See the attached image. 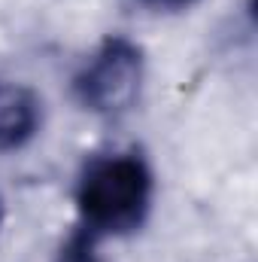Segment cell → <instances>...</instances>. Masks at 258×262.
Instances as JSON below:
<instances>
[{
    "instance_id": "3",
    "label": "cell",
    "mask_w": 258,
    "mask_h": 262,
    "mask_svg": "<svg viewBox=\"0 0 258 262\" xmlns=\"http://www.w3.org/2000/svg\"><path fill=\"white\" fill-rule=\"evenodd\" d=\"M43 119L40 98L18 82L0 79V149H18L24 146Z\"/></svg>"
},
{
    "instance_id": "1",
    "label": "cell",
    "mask_w": 258,
    "mask_h": 262,
    "mask_svg": "<svg viewBox=\"0 0 258 262\" xmlns=\"http://www.w3.org/2000/svg\"><path fill=\"white\" fill-rule=\"evenodd\" d=\"M76 204L85 232L128 235L143 226L152 204V171L140 152H110L91 159L76 183Z\"/></svg>"
},
{
    "instance_id": "5",
    "label": "cell",
    "mask_w": 258,
    "mask_h": 262,
    "mask_svg": "<svg viewBox=\"0 0 258 262\" xmlns=\"http://www.w3.org/2000/svg\"><path fill=\"white\" fill-rule=\"evenodd\" d=\"M143 3L158 6V9H176V6H186V3H192V0H143Z\"/></svg>"
},
{
    "instance_id": "2",
    "label": "cell",
    "mask_w": 258,
    "mask_h": 262,
    "mask_svg": "<svg viewBox=\"0 0 258 262\" xmlns=\"http://www.w3.org/2000/svg\"><path fill=\"white\" fill-rule=\"evenodd\" d=\"M143 85V49L128 37H107L73 79L76 101L97 116H122Z\"/></svg>"
},
{
    "instance_id": "4",
    "label": "cell",
    "mask_w": 258,
    "mask_h": 262,
    "mask_svg": "<svg viewBox=\"0 0 258 262\" xmlns=\"http://www.w3.org/2000/svg\"><path fill=\"white\" fill-rule=\"evenodd\" d=\"M55 262H100L94 253V235L91 232H76L58 253Z\"/></svg>"
}]
</instances>
